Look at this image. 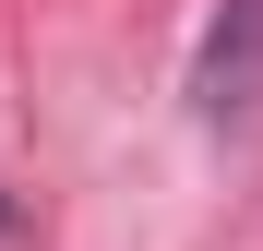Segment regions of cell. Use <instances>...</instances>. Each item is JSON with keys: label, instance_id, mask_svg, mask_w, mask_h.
Wrapping results in <instances>:
<instances>
[{"label": "cell", "instance_id": "1", "mask_svg": "<svg viewBox=\"0 0 263 251\" xmlns=\"http://www.w3.org/2000/svg\"><path fill=\"white\" fill-rule=\"evenodd\" d=\"M251 84H263V0H228V12L203 24V48H192V108L203 120H239Z\"/></svg>", "mask_w": 263, "mask_h": 251}, {"label": "cell", "instance_id": "2", "mask_svg": "<svg viewBox=\"0 0 263 251\" xmlns=\"http://www.w3.org/2000/svg\"><path fill=\"white\" fill-rule=\"evenodd\" d=\"M0 216H12V203H0Z\"/></svg>", "mask_w": 263, "mask_h": 251}]
</instances>
